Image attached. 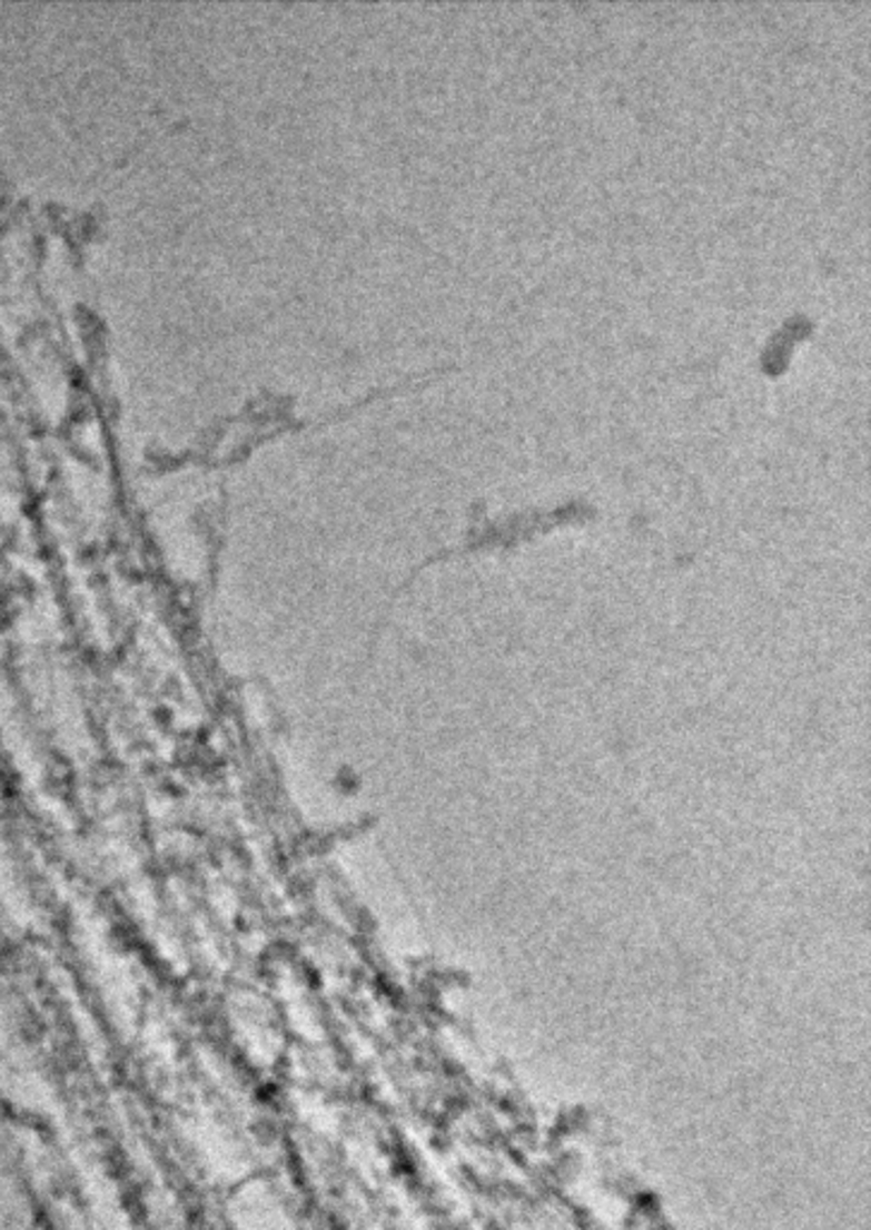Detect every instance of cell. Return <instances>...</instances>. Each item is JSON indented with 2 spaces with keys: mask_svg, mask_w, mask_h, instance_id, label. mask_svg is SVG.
Instances as JSON below:
<instances>
[{
  "mask_svg": "<svg viewBox=\"0 0 871 1230\" xmlns=\"http://www.w3.org/2000/svg\"><path fill=\"white\" fill-rule=\"evenodd\" d=\"M812 327H814L812 321H806V317L798 315V317H792V321H788L781 329H775L773 337L766 344V352H763V356H761L763 371H766L769 375H781L788 366V361H790L792 346L798 344L800 340H804L806 334L812 332Z\"/></svg>",
  "mask_w": 871,
  "mask_h": 1230,
  "instance_id": "1",
  "label": "cell"
}]
</instances>
